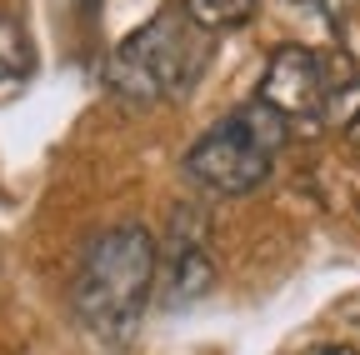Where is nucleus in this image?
<instances>
[{"mask_svg":"<svg viewBox=\"0 0 360 355\" xmlns=\"http://www.w3.org/2000/svg\"><path fill=\"white\" fill-rule=\"evenodd\" d=\"M30 70H35V51H30L25 25L0 11V96H15L30 80Z\"/></svg>","mask_w":360,"mask_h":355,"instance_id":"6","label":"nucleus"},{"mask_svg":"<svg viewBox=\"0 0 360 355\" xmlns=\"http://www.w3.org/2000/svg\"><path fill=\"white\" fill-rule=\"evenodd\" d=\"M160 290L165 305H191L215 280V255H210V220L200 205H175L170 226L160 235Z\"/></svg>","mask_w":360,"mask_h":355,"instance_id":"5","label":"nucleus"},{"mask_svg":"<svg viewBox=\"0 0 360 355\" xmlns=\"http://www.w3.org/2000/svg\"><path fill=\"white\" fill-rule=\"evenodd\" d=\"M305 355H360L355 345H310Z\"/></svg>","mask_w":360,"mask_h":355,"instance_id":"9","label":"nucleus"},{"mask_svg":"<svg viewBox=\"0 0 360 355\" xmlns=\"http://www.w3.org/2000/svg\"><path fill=\"white\" fill-rule=\"evenodd\" d=\"M205 60H210V35L180 6H165L110 51L105 91L120 105H135V110L175 105L205 75Z\"/></svg>","mask_w":360,"mask_h":355,"instance_id":"2","label":"nucleus"},{"mask_svg":"<svg viewBox=\"0 0 360 355\" xmlns=\"http://www.w3.org/2000/svg\"><path fill=\"white\" fill-rule=\"evenodd\" d=\"M160 276V240L141 220H120L85 245L70 280V316L101 350H125L141 330Z\"/></svg>","mask_w":360,"mask_h":355,"instance_id":"1","label":"nucleus"},{"mask_svg":"<svg viewBox=\"0 0 360 355\" xmlns=\"http://www.w3.org/2000/svg\"><path fill=\"white\" fill-rule=\"evenodd\" d=\"M330 96H335V85H330L326 56H315L310 46H281V51H270V60L260 70V85H255V101L276 115L285 130H300V125L326 120Z\"/></svg>","mask_w":360,"mask_h":355,"instance_id":"4","label":"nucleus"},{"mask_svg":"<svg viewBox=\"0 0 360 355\" xmlns=\"http://www.w3.org/2000/svg\"><path fill=\"white\" fill-rule=\"evenodd\" d=\"M180 11H186L205 35H220V30H236L255 15V0H180Z\"/></svg>","mask_w":360,"mask_h":355,"instance_id":"7","label":"nucleus"},{"mask_svg":"<svg viewBox=\"0 0 360 355\" xmlns=\"http://www.w3.org/2000/svg\"><path fill=\"white\" fill-rule=\"evenodd\" d=\"M285 136L290 130L260 101H245L215 125H205V136L186 150L180 165H186V181L210 195H250L270 181Z\"/></svg>","mask_w":360,"mask_h":355,"instance_id":"3","label":"nucleus"},{"mask_svg":"<svg viewBox=\"0 0 360 355\" xmlns=\"http://www.w3.org/2000/svg\"><path fill=\"white\" fill-rule=\"evenodd\" d=\"M326 120H330V130H335V136H340L350 150H360V75L345 80V85H335Z\"/></svg>","mask_w":360,"mask_h":355,"instance_id":"8","label":"nucleus"}]
</instances>
